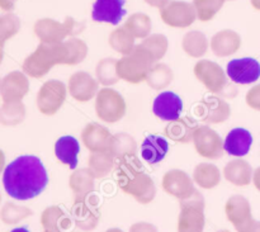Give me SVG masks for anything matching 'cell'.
Listing matches in <instances>:
<instances>
[{"mask_svg":"<svg viewBox=\"0 0 260 232\" xmlns=\"http://www.w3.org/2000/svg\"><path fill=\"white\" fill-rule=\"evenodd\" d=\"M48 175L42 161L33 155L13 160L3 173V185L8 195L17 201L36 198L45 190Z\"/></svg>","mask_w":260,"mask_h":232,"instance_id":"obj_1","label":"cell"},{"mask_svg":"<svg viewBox=\"0 0 260 232\" xmlns=\"http://www.w3.org/2000/svg\"><path fill=\"white\" fill-rule=\"evenodd\" d=\"M66 47L63 42L46 43L41 42L33 53H30L23 62V71L32 78H42L51 69L58 63H65Z\"/></svg>","mask_w":260,"mask_h":232,"instance_id":"obj_2","label":"cell"},{"mask_svg":"<svg viewBox=\"0 0 260 232\" xmlns=\"http://www.w3.org/2000/svg\"><path fill=\"white\" fill-rule=\"evenodd\" d=\"M155 62L156 61L141 45L135 46L131 52L123 55L121 60L117 61V74L119 79L131 84H137L146 80L147 74Z\"/></svg>","mask_w":260,"mask_h":232,"instance_id":"obj_3","label":"cell"},{"mask_svg":"<svg viewBox=\"0 0 260 232\" xmlns=\"http://www.w3.org/2000/svg\"><path fill=\"white\" fill-rule=\"evenodd\" d=\"M85 24L84 22H76L74 18L68 17L63 23H58L57 20L40 19L35 24V33L41 42L46 43H58L62 42L68 36H76L83 32Z\"/></svg>","mask_w":260,"mask_h":232,"instance_id":"obj_4","label":"cell"},{"mask_svg":"<svg viewBox=\"0 0 260 232\" xmlns=\"http://www.w3.org/2000/svg\"><path fill=\"white\" fill-rule=\"evenodd\" d=\"M194 74L198 80L202 81L203 85L213 94H220L225 96H233L230 91L231 86L229 85L226 74L223 73L222 68L218 63L212 62L210 60L198 61L194 68Z\"/></svg>","mask_w":260,"mask_h":232,"instance_id":"obj_5","label":"cell"},{"mask_svg":"<svg viewBox=\"0 0 260 232\" xmlns=\"http://www.w3.org/2000/svg\"><path fill=\"white\" fill-rule=\"evenodd\" d=\"M95 111L102 121L114 123L126 113V103L118 91L106 88L96 94Z\"/></svg>","mask_w":260,"mask_h":232,"instance_id":"obj_6","label":"cell"},{"mask_svg":"<svg viewBox=\"0 0 260 232\" xmlns=\"http://www.w3.org/2000/svg\"><path fill=\"white\" fill-rule=\"evenodd\" d=\"M66 98V86L62 81L48 80L37 94L38 109L43 114L52 116L62 107Z\"/></svg>","mask_w":260,"mask_h":232,"instance_id":"obj_7","label":"cell"},{"mask_svg":"<svg viewBox=\"0 0 260 232\" xmlns=\"http://www.w3.org/2000/svg\"><path fill=\"white\" fill-rule=\"evenodd\" d=\"M161 19L168 25L177 28L189 27L197 18L194 5L187 2H168L160 9Z\"/></svg>","mask_w":260,"mask_h":232,"instance_id":"obj_8","label":"cell"},{"mask_svg":"<svg viewBox=\"0 0 260 232\" xmlns=\"http://www.w3.org/2000/svg\"><path fill=\"white\" fill-rule=\"evenodd\" d=\"M196 150L207 159H220L222 156L223 142L220 135L208 126H198L193 136Z\"/></svg>","mask_w":260,"mask_h":232,"instance_id":"obj_9","label":"cell"},{"mask_svg":"<svg viewBox=\"0 0 260 232\" xmlns=\"http://www.w3.org/2000/svg\"><path fill=\"white\" fill-rule=\"evenodd\" d=\"M228 76L236 84L255 83L260 78V63L251 57L231 60L228 63Z\"/></svg>","mask_w":260,"mask_h":232,"instance_id":"obj_10","label":"cell"},{"mask_svg":"<svg viewBox=\"0 0 260 232\" xmlns=\"http://www.w3.org/2000/svg\"><path fill=\"white\" fill-rule=\"evenodd\" d=\"M29 90V81L25 74L13 71L0 80V96L4 102L22 101Z\"/></svg>","mask_w":260,"mask_h":232,"instance_id":"obj_11","label":"cell"},{"mask_svg":"<svg viewBox=\"0 0 260 232\" xmlns=\"http://www.w3.org/2000/svg\"><path fill=\"white\" fill-rule=\"evenodd\" d=\"M183 111V102L173 91H164L155 98L152 112L162 121L173 122L180 118Z\"/></svg>","mask_w":260,"mask_h":232,"instance_id":"obj_12","label":"cell"},{"mask_svg":"<svg viewBox=\"0 0 260 232\" xmlns=\"http://www.w3.org/2000/svg\"><path fill=\"white\" fill-rule=\"evenodd\" d=\"M126 0H95L91 18L95 22H104L117 25L126 15Z\"/></svg>","mask_w":260,"mask_h":232,"instance_id":"obj_13","label":"cell"},{"mask_svg":"<svg viewBox=\"0 0 260 232\" xmlns=\"http://www.w3.org/2000/svg\"><path fill=\"white\" fill-rule=\"evenodd\" d=\"M198 114L206 123H220L230 116V107L220 96H207L198 107Z\"/></svg>","mask_w":260,"mask_h":232,"instance_id":"obj_14","label":"cell"},{"mask_svg":"<svg viewBox=\"0 0 260 232\" xmlns=\"http://www.w3.org/2000/svg\"><path fill=\"white\" fill-rule=\"evenodd\" d=\"M69 91L79 102H88L98 94V83L88 73L79 71L69 80Z\"/></svg>","mask_w":260,"mask_h":232,"instance_id":"obj_15","label":"cell"},{"mask_svg":"<svg viewBox=\"0 0 260 232\" xmlns=\"http://www.w3.org/2000/svg\"><path fill=\"white\" fill-rule=\"evenodd\" d=\"M253 145V136L245 128H234L223 142V150L231 156H245Z\"/></svg>","mask_w":260,"mask_h":232,"instance_id":"obj_16","label":"cell"},{"mask_svg":"<svg viewBox=\"0 0 260 232\" xmlns=\"http://www.w3.org/2000/svg\"><path fill=\"white\" fill-rule=\"evenodd\" d=\"M111 136L112 135L109 134L108 128L98 123H89L81 134L84 145L91 152L107 150Z\"/></svg>","mask_w":260,"mask_h":232,"instance_id":"obj_17","label":"cell"},{"mask_svg":"<svg viewBox=\"0 0 260 232\" xmlns=\"http://www.w3.org/2000/svg\"><path fill=\"white\" fill-rule=\"evenodd\" d=\"M169 151V144L164 137L150 135L141 145V156L149 164L154 165L164 160Z\"/></svg>","mask_w":260,"mask_h":232,"instance_id":"obj_18","label":"cell"},{"mask_svg":"<svg viewBox=\"0 0 260 232\" xmlns=\"http://www.w3.org/2000/svg\"><path fill=\"white\" fill-rule=\"evenodd\" d=\"M80 151L79 141L73 136H62L56 141L55 154L56 157L62 164L68 165L70 169L78 167V155Z\"/></svg>","mask_w":260,"mask_h":232,"instance_id":"obj_19","label":"cell"},{"mask_svg":"<svg viewBox=\"0 0 260 232\" xmlns=\"http://www.w3.org/2000/svg\"><path fill=\"white\" fill-rule=\"evenodd\" d=\"M197 128L198 124L194 119L189 118V117H183V118L177 119V121L170 122L167 128H165V134L173 141L188 144L193 140V136H194V132Z\"/></svg>","mask_w":260,"mask_h":232,"instance_id":"obj_20","label":"cell"},{"mask_svg":"<svg viewBox=\"0 0 260 232\" xmlns=\"http://www.w3.org/2000/svg\"><path fill=\"white\" fill-rule=\"evenodd\" d=\"M240 46V37L234 30H221L216 33L211 41L213 53L220 57H226L235 52Z\"/></svg>","mask_w":260,"mask_h":232,"instance_id":"obj_21","label":"cell"},{"mask_svg":"<svg viewBox=\"0 0 260 232\" xmlns=\"http://www.w3.org/2000/svg\"><path fill=\"white\" fill-rule=\"evenodd\" d=\"M137 150V144L132 136L127 134L112 135L109 140L107 151L113 157L121 159L127 155H135Z\"/></svg>","mask_w":260,"mask_h":232,"instance_id":"obj_22","label":"cell"},{"mask_svg":"<svg viewBox=\"0 0 260 232\" xmlns=\"http://www.w3.org/2000/svg\"><path fill=\"white\" fill-rule=\"evenodd\" d=\"M25 117V107L22 101L4 102L0 107V123L3 126H17Z\"/></svg>","mask_w":260,"mask_h":232,"instance_id":"obj_23","label":"cell"},{"mask_svg":"<svg viewBox=\"0 0 260 232\" xmlns=\"http://www.w3.org/2000/svg\"><path fill=\"white\" fill-rule=\"evenodd\" d=\"M183 48L185 52L192 57H201L206 53L208 47L207 37L202 32L198 30H192L188 32L183 38Z\"/></svg>","mask_w":260,"mask_h":232,"instance_id":"obj_24","label":"cell"},{"mask_svg":"<svg viewBox=\"0 0 260 232\" xmlns=\"http://www.w3.org/2000/svg\"><path fill=\"white\" fill-rule=\"evenodd\" d=\"M109 45L117 52L127 55L135 48V37L127 28H117L109 36Z\"/></svg>","mask_w":260,"mask_h":232,"instance_id":"obj_25","label":"cell"},{"mask_svg":"<svg viewBox=\"0 0 260 232\" xmlns=\"http://www.w3.org/2000/svg\"><path fill=\"white\" fill-rule=\"evenodd\" d=\"M173 80V71L165 63H155L149 71L146 76V81L152 89H159L165 88L169 85Z\"/></svg>","mask_w":260,"mask_h":232,"instance_id":"obj_26","label":"cell"},{"mask_svg":"<svg viewBox=\"0 0 260 232\" xmlns=\"http://www.w3.org/2000/svg\"><path fill=\"white\" fill-rule=\"evenodd\" d=\"M123 27L127 28L135 38H146L151 32V19L144 13H135L127 19Z\"/></svg>","mask_w":260,"mask_h":232,"instance_id":"obj_27","label":"cell"},{"mask_svg":"<svg viewBox=\"0 0 260 232\" xmlns=\"http://www.w3.org/2000/svg\"><path fill=\"white\" fill-rule=\"evenodd\" d=\"M63 43L66 47V58L63 65H78L86 57L88 46L84 41L79 38H70Z\"/></svg>","mask_w":260,"mask_h":232,"instance_id":"obj_28","label":"cell"},{"mask_svg":"<svg viewBox=\"0 0 260 232\" xmlns=\"http://www.w3.org/2000/svg\"><path fill=\"white\" fill-rule=\"evenodd\" d=\"M89 165L91 173H94L96 177H104L113 167V156L107 150L95 151L89 157Z\"/></svg>","mask_w":260,"mask_h":232,"instance_id":"obj_29","label":"cell"},{"mask_svg":"<svg viewBox=\"0 0 260 232\" xmlns=\"http://www.w3.org/2000/svg\"><path fill=\"white\" fill-rule=\"evenodd\" d=\"M117 61L114 58H104L99 61L96 66V78L103 85H113L118 81L119 76L117 74Z\"/></svg>","mask_w":260,"mask_h":232,"instance_id":"obj_30","label":"cell"},{"mask_svg":"<svg viewBox=\"0 0 260 232\" xmlns=\"http://www.w3.org/2000/svg\"><path fill=\"white\" fill-rule=\"evenodd\" d=\"M223 3L225 0H194L193 5H194L198 19L207 22L220 12L221 8L223 7Z\"/></svg>","mask_w":260,"mask_h":232,"instance_id":"obj_31","label":"cell"},{"mask_svg":"<svg viewBox=\"0 0 260 232\" xmlns=\"http://www.w3.org/2000/svg\"><path fill=\"white\" fill-rule=\"evenodd\" d=\"M141 46L152 56L155 61H159L167 53L168 38L164 35H151L145 38Z\"/></svg>","mask_w":260,"mask_h":232,"instance_id":"obj_32","label":"cell"},{"mask_svg":"<svg viewBox=\"0 0 260 232\" xmlns=\"http://www.w3.org/2000/svg\"><path fill=\"white\" fill-rule=\"evenodd\" d=\"M20 29V20L13 13L0 14V43L4 45L9 38L17 35Z\"/></svg>","mask_w":260,"mask_h":232,"instance_id":"obj_33","label":"cell"},{"mask_svg":"<svg viewBox=\"0 0 260 232\" xmlns=\"http://www.w3.org/2000/svg\"><path fill=\"white\" fill-rule=\"evenodd\" d=\"M142 169V164L135 155H127L119 159L117 165V174L122 179H127L129 182L131 178H135Z\"/></svg>","mask_w":260,"mask_h":232,"instance_id":"obj_34","label":"cell"},{"mask_svg":"<svg viewBox=\"0 0 260 232\" xmlns=\"http://www.w3.org/2000/svg\"><path fill=\"white\" fill-rule=\"evenodd\" d=\"M203 226V216L197 208H185L180 217V232H200Z\"/></svg>","mask_w":260,"mask_h":232,"instance_id":"obj_35","label":"cell"},{"mask_svg":"<svg viewBox=\"0 0 260 232\" xmlns=\"http://www.w3.org/2000/svg\"><path fill=\"white\" fill-rule=\"evenodd\" d=\"M165 189L170 193H175V194H179L180 192H184L185 189H188V187L190 185L189 178L187 177V174L179 170H172L167 174L164 179Z\"/></svg>","mask_w":260,"mask_h":232,"instance_id":"obj_36","label":"cell"},{"mask_svg":"<svg viewBox=\"0 0 260 232\" xmlns=\"http://www.w3.org/2000/svg\"><path fill=\"white\" fill-rule=\"evenodd\" d=\"M196 180L198 184L203 187H213L218 182V170L217 168L211 164H201L198 165L194 172Z\"/></svg>","mask_w":260,"mask_h":232,"instance_id":"obj_37","label":"cell"},{"mask_svg":"<svg viewBox=\"0 0 260 232\" xmlns=\"http://www.w3.org/2000/svg\"><path fill=\"white\" fill-rule=\"evenodd\" d=\"M248 164L240 160H236V161L229 162L228 167L225 169L226 178L231 182L236 183V184H241V183H245L248 180V177L245 175V173L248 172Z\"/></svg>","mask_w":260,"mask_h":232,"instance_id":"obj_38","label":"cell"},{"mask_svg":"<svg viewBox=\"0 0 260 232\" xmlns=\"http://www.w3.org/2000/svg\"><path fill=\"white\" fill-rule=\"evenodd\" d=\"M30 215V211L25 210V208L18 207V206L13 205V203H7V205L3 207L2 213V220L4 221L8 225H12V223H17L18 221H20L22 218H24L25 216Z\"/></svg>","mask_w":260,"mask_h":232,"instance_id":"obj_39","label":"cell"},{"mask_svg":"<svg viewBox=\"0 0 260 232\" xmlns=\"http://www.w3.org/2000/svg\"><path fill=\"white\" fill-rule=\"evenodd\" d=\"M129 184L127 185L126 190L128 192L135 193V194H141V192L144 194H154V188H152V182L146 177V175H139L134 178V182H129Z\"/></svg>","mask_w":260,"mask_h":232,"instance_id":"obj_40","label":"cell"},{"mask_svg":"<svg viewBox=\"0 0 260 232\" xmlns=\"http://www.w3.org/2000/svg\"><path fill=\"white\" fill-rule=\"evenodd\" d=\"M17 0H0V8L5 12H10L14 9V5Z\"/></svg>","mask_w":260,"mask_h":232,"instance_id":"obj_41","label":"cell"},{"mask_svg":"<svg viewBox=\"0 0 260 232\" xmlns=\"http://www.w3.org/2000/svg\"><path fill=\"white\" fill-rule=\"evenodd\" d=\"M145 2H146L149 5H151V7H156L161 9V8L164 7L169 0H145Z\"/></svg>","mask_w":260,"mask_h":232,"instance_id":"obj_42","label":"cell"},{"mask_svg":"<svg viewBox=\"0 0 260 232\" xmlns=\"http://www.w3.org/2000/svg\"><path fill=\"white\" fill-rule=\"evenodd\" d=\"M4 165H5V156H4V152L0 150V174L4 170Z\"/></svg>","mask_w":260,"mask_h":232,"instance_id":"obj_43","label":"cell"},{"mask_svg":"<svg viewBox=\"0 0 260 232\" xmlns=\"http://www.w3.org/2000/svg\"><path fill=\"white\" fill-rule=\"evenodd\" d=\"M10 232H29L27 227H18V228H14V230H12Z\"/></svg>","mask_w":260,"mask_h":232,"instance_id":"obj_44","label":"cell"},{"mask_svg":"<svg viewBox=\"0 0 260 232\" xmlns=\"http://www.w3.org/2000/svg\"><path fill=\"white\" fill-rule=\"evenodd\" d=\"M3 57H4V45L0 43V63H2Z\"/></svg>","mask_w":260,"mask_h":232,"instance_id":"obj_45","label":"cell"},{"mask_svg":"<svg viewBox=\"0 0 260 232\" xmlns=\"http://www.w3.org/2000/svg\"><path fill=\"white\" fill-rule=\"evenodd\" d=\"M253 2V4L255 5L256 8H260V0H251Z\"/></svg>","mask_w":260,"mask_h":232,"instance_id":"obj_46","label":"cell"},{"mask_svg":"<svg viewBox=\"0 0 260 232\" xmlns=\"http://www.w3.org/2000/svg\"><path fill=\"white\" fill-rule=\"evenodd\" d=\"M0 200H2V197H0Z\"/></svg>","mask_w":260,"mask_h":232,"instance_id":"obj_47","label":"cell"}]
</instances>
